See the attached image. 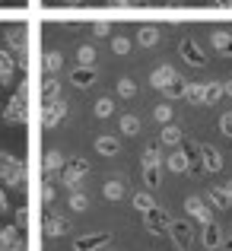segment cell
<instances>
[{
  "instance_id": "ffe728a7",
  "label": "cell",
  "mask_w": 232,
  "mask_h": 251,
  "mask_svg": "<svg viewBox=\"0 0 232 251\" xmlns=\"http://www.w3.org/2000/svg\"><path fill=\"white\" fill-rule=\"evenodd\" d=\"M111 235H83V239H77L74 242V248L77 251H89V248H111Z\"/></svg>"
},
{
  "instance_id": "7402d4cb",
  "label": "cell",
  "mask_w": 232,
  "mask_h": 251,
  "mask_svg": "<svg viewBox=\"0 0 232 251\" xmlns=\"http://www.w3.org/2000/svg\"><path fill=\"white\" fill-rule=\"evenodd\" d=\"M51 99H61V80L54 74L42 76V102H51Z\"/></svg>"
},
{
  "instance_id": "30bf717a",
  "label": "cell",
  "mask_w": 232,
  "mask_h": 251,
  "mask_svg": "<svg viewBox=\"0 0 232 251\" xmlns=\"http://www.w3.org/2000/svg\"><path fill=\"white\" fill-rule=\"evenodd\" d=\"M61 169H64V153H61V150H48V153L42 156L45 181H54V178H61Z\"/></svg>"
},
{
  "instance_id": "7a4b0ae2",
  "label": "cell",
  "mask_w": 232,
  "mask_h": 251,
  "mask_svg": "<svg viewBox=\"0 0 232 251\" xmlns=\"http://www.w3.org/2000/svg\"><path fill=\"white\" fill-rule=\"evenodd\" d=\"M0 184L13 191H26V162H19L10 153H0Z\"/></svg>"
},
{
  "instance_id": "5b68a950",
  "label": "cell",
  "mask_w": 232,
  "mask_h": 251,
  "mask_svg": "<svg viewBox=\"0 0 232 251\" xmlns=\"http://www.w3.org/2000/svg\"><path fill=\"white\" fill-rule=\"evenodd\" d=\"M89 175V159H74V162H64L61 169V184L67 191H79L83 178Z\"/></svg>"
},
{
  "instance_id": "8992f818",
  "label": "cell",
  "mask_w": 232,
  "mask_h": 251,
  "mask_svg": "<svg viewBox=\"0 0 232 251\" xmlns=\"http://www.w3.org/2000/svg\"><path fill=\"white\" fill-rule=\"evenodd\" d=\"M67 118V102L64 99H51V102H42V127L54 130L57 124Z\"/></svg>"
},
{
  "instance_id": "4316f807",
  "label": "cell",
  "mask_w": 232,
  "mask_h": 251,
  "mask_svg": "<svg viewBox=\"0 0 232 251\" xmlns=\"http://www.w3.org/2000/svg\"><path fill=\"white\" fill-rule=\"evenodd\" d=\"M137 45H140V48H156V45H159V29H156V25H140V32H137Z\"/></svg>"
},
{
  "instance_id": "b9f144b4",
  "label": "cell",
  "mask_w": 232,
  "mask_h": 251,
  "mask_svg": "<svg viewBox=\"0 0 232 251\" xmlns=\"http://www.w3.org/2000/svg\"><path fill=\"white\" fill-rule=\"evenodd\" d=\"M165 99H181V92H184V83L181 80H175V83H172V86H165Z\"/></svg>"
},
{
  "instance_id": "bcb514c9",
  "label": "cell",
  "mask_w": 232,
  "mask_h": 251,
  "mask_svg": "<svg viewBox=\"0 0 232 251\" xmlns=\"http://www.w3.org/2000/svg\"><path fill=\"white\" fill-rule=\"evenodd\" d=\"M6 210H10V201H6V191H3V188H0V216H3V213H6Z\"/></svg>"
},
{
  "instance_id": "9c48e42d",
  "label": "cell",
  "mask_w": 232,
  "mask_h": 251,
  "mask_svg": "<svg viewBox=\"0 0 232 251\" xmlns=\"http://www.w3.org/2000/svg\"><path fill=\"white\" fill-rule=\"evenodd\" d=\"M181 150L188 153V172L194 178H204V175H210L207 166H204V153H201V143L197 140H181Z\"/></svg>"
},
{
  "instance_id": "52a82bcc",
  "label": "cell",
  "mask_w": 232,
  "mask_h": 251,
  "mask_svg": "<svg viewBox=\"0 0 232 251\" xmlns=\"http://www.w3.org/2000/svg\"><path fill=\"white\" fill-rule=\"evenodd\" d=\"M184 213H188L194 223H201V226L213 223V207H210V203L204 201V197H197V194L184 197Z\"/></svg>"
},
{
  "instance_id": "60d3db41",
  "label": "cell",
  "mask_w": 232,
  "mask_h": 251,
  "mask_svg": "<svg viewBox=\"0 0 232 251\" xmlns=\"http://www.w3.org/2000/svg\"><path fill=\"white\" fill-rule=\"evenodd\" d=\"M54 197H57L54 184H51V181H45V188H42V203H45V207H51V203H54Z\"/></svg>"
},
{
  "instance_id": "74e56055",
  "label": "cell",
  "mask_w": 232,
  "mask_h": 251,
  "mask_svg": "<svg viewBox=\"0 0 232 251\" xmlns=\"http://www.w3.org/2000/svg\"><path fill=\"white\" fill-rule=\"evenodd\" d=\"M153 118H156L159 124H169V121H172V105H169V102L156 105V108H153Z\"/></svg>"
},
{
  "instance_id": "3957f363",
  "label": "cell",
  "mask_w": 232,
  "mask_h": 251,
  "mask_svg": "<svg viewBox=\"0 0 232 251\" xmlns=\"http://www.w3.org/2000/svg\"><path fill=\"white\" fill-rule=\"evenodd\" d=\"M26 99H29V86L26 80L16 86V92H13L10 105L3 108V121L6 124H26V115H29V108H26Z\"/></svg>"
},
{
  "instance_id": "6da1fadb",
  "label": "cell",
  "mask_w": 232,
  "mask_h": 251,
  "mask_svg": "<svg viewBox=\"0 0 232 251\" xmlns=\"http://www.w3.org/2000/svg\"><path fill=\"white\" fill-rule=\"evenodd\" d=\"M3 42H6V51L13 54V61H16V67L19 70L29 67V32H26V25H10L3 32Z\"/></svg>"
},
{
  "instance_id": "d6986e66",
  "label": "cell",
  "mask_w": 232,
  "mask_h": 251,
  "mask_svg": "<svg viewBox=\"0 0 232 251\" xmlns=\"http://www.w3.org/2000/svg\"><path fill=\"white\" fill-rule=\"evenodd\" d=\"M45 235L48 239H61V235H67L70 232V223L64 220V216H45Z\"/></svg>"
},
{
  "instance_id": "603a6c76",
  "label": "cell",
  "mask_w": 232,
  "mask_h": 251,
  "mask_svg": "<svg viewBox=\"0 0 232 251\" xmlns=\"http://www.w3.org/2000/svg\"><path fill=\"white\" fill-rule=\"evenodd\" d=\"M181 140H184V130L175 121L162 124V147H181Z\"/></svg>"
},
{
  "instance_id": "ab89813d",
  "label": "cell",
  "mask_w": 232,
  "mask_h": 251,
  "mask_svg": "<svg viewBox=\"0 0 232 251\" xmlns=\"http://www.w3.org/2000/svg\"><path fill=\"white\" fill-rule=\"evenodd\" d=\"M143 181H147V188H156L159 184V166H143Z\"/></svg>"
},
{
  "instance_id": "277c9868",
  "label": "cell",
  "mask_w": 232,
  "mask_h": 251,
  "mask_svg": "<svg viewBox=\"0 0 232 251\" xmlns=\"http://www.w3.org/2000/svg\"><path fill=\"white\" fill-rule=\"evenodd\" d=\"M165 235L172 239V245L181 248V251H188V248L197 245V235H194V229H191L188 220H172V223H169V232H165Z\"/></svg>"
},
{
  "instance_id": "f546056e",
  "label": "cell",
  "mask_w": 232,
  "mask_h": 251,
  "mask_svg": "<svg viewBox=\"0 0 232 251\" xmlns=\"http://www.w3.org/2000/svg\"><path fill=\"white\" fill-rule=\"evenodd\" d=\"M181 99H184L188 105H204V86H201V83H184Z\"/></svg>"
},
{
  "instance_id": "c3c4849f",
  "label": "cell",
  "mask_w": 232,
  "mask_h": 251,
  "mask_svg": "<svg viewBox=\"0 0 232 251\" xmlns=\"http://www.w3.org/2000/svg\"><path fill=\"white\" fill-rule=\"evenodd\" d=\"M223 188H226V194L232 197V178H229V181H226V184H223Z\"/></svg>"
},
{
  "instance_id": "ba28073f",
  "label": "cell",
  "mask_w": 232,
  "mask_h": 251,
  "mask_svg": "<svg viewBox=\"0 0 232 251\" xmlns=\"http://www.w3.org/2000/svg\"><path fill=\"white\" fill-rule=\"evenodd\" d=\"M169 223H172V216L165 213L162 207H156V203L143 213V229H147L150 235H165L169 232Z\"/></svg>"
},
{
  "instance_id": "9a60e30c",
  "label": "cell",
  "mask_w": 232,
  "mask_h": 251,
  "mask_svg": "<svg viewBox=\"0 0 232 251\" xmlns=\"http://www.w3.org/2000/svg\"><path fill=\"white\" fill-rule=\"evenodd\" d=\"M181 57L191 64V67H204V64H207V57H204V51L197 48L194 38H181Z\"/></svg>"
},
{
  "instance_id": "8fae6325",
  "label": "cell",
  "mask_w": 232,
  "mask_h": 251,
  "mask_svg": "<svg viewBox=\"0 0 232 251\" xmlns=\"http://www.w3.org/2000/svg\"><path fill=\"white\" fill-rule=\"evenodd\" d=\"M197 245H201L204 251L223 248V226H216V223H207V226H204V235L197 239Z\"/></svg>"
},
{
  "instance_id": "f907efd6",
  "label": "cell",
  "mask_w": 232,
  "mask_h": 251,
  "mask_svg": "<svg viewBox=\"0 0 232 251\" xmlns=\"http://www.w3.org/2000/svg\"><path fill=\"white\" fill-rule=\"evenodd\" d=\"M143 3H147V0H130V6H143Z\"/></svg>"
},
{
  "instance_id": "4fadbf2b",
  "label": "cell",
  "mask_w": 232,
  "mask_h": 251,
  "mask_svg": "<svg viewBox=\"0 0 232 251\" xmlns=\"http://www.w3.org/2000/svg\"><path fill=\"white\" fill-rule=\"evenodd\" d=\"M96 80H99V74H96V67H77L70 70V83L77 86V89H89V86H96Z\"/></svg>"
},
{
  "instance_id": "8d00e7d4",
  "label": "cell",
  "mask_w": 232,
  "mask_h": 251,
  "mask_svg": "<svg viewBox=\"0 0 232 251\" xmlns=\"http://www.w3.org/2000/svg\"><path fill=\"white\" fill-rule=\"evenodd\" d=\"M153 194H147V191H140V194H134V210H140V213H147L150 207H153Z\"/></svg>"
},
{
  "instance_id": "7bdbcfd3",
  "label": "cell",
  "mask_w": 232,
  "mask_h": 251,
  "mask_svg": "<svg viewBox=\"0 0 232 251\" xmlns=\"http://www.w3.org/2000/svg\"><path fill=\"white\" fill-rule=\"evenodd\" d=\"M220 134H223V137H232V111L220 115Z\"/></svg>"
},
{
  "instance_id": "5bb4252c",
  "label": "cell",
  "mask_w": 232,
  "mask_h": 251,
  "mask_svg": "<svg viewBox=\"0 0 232 251\" xmlns=\"http://www.w3.org/2000/svg\"><path fill=\"white\" fill-rule=\"evenodd\" d=\"M165 169L175 172V175H184L188 172V153H184L181 147H172V153H165Z\"/></svg>"
},
{
  "instance_id": "d590c367",
  "label": "cell",
  "mask_w": 232,
  "mask_h": 251,
  "mask_svg": "<svg viewBox=\"0 0 232 251\" xmlns=\"http://www.w3.org/2000/svg\"><path fill=\"white\" fill-rule=\"evenodd\" d=\"M118 96L121 99H134L137 96V83L130 80V76H121V80H118Z\"/></svg>"
},
{
  "instance_id": "816d5d0a",
  "label": "cell",
  "mask_w": 232,
  "mask_h": 251,
  "mask_svg": "<svg viewBox=\"0 0 232 251\" xmlns=\"http://www.w3.org/2000/svg\"><path fill=\"white\" fill-rule=\"evenodd\" d=\"M216 3H220V6H229V0H216Z\"/></svg>"
},
{
  "instance_id": "f5cc1de1",
  "label": "cell",
  "mask_w": 232,
  "mask_h": 251,
  "mask_svg": "<svg viewBox=\"0 0 232 251\" xmlns=\"http://www.w3.org/2000/svg\"><path fill=\"white\" fill-rule=\"evenodd\" d=\"M61 3H77V0H61Z\"/></svg>"
},
{
  "instance_id": "484cf974",
  "label": "cell",
  "mask_w": 232,
  "mask_h": 251,
  "mask_svg": "<svg viewBox=\"0 0 232 251\" xmlns=\"http://www.w3.org/2000/svg\"><path fill=\"white\" fill-rule=\"evenodd\" d=\"M102 197L105 201H111V203H118L124 197V181L121 178H111V181H105L102 184Z\"/></svg>"
},
{
  "instance_id": "d6a6232c",
  "label": "cell",
  "mask_w": 232,
  "mask_h": 251,
  "mask_svg": "<svg viewBox=\"0 0 232 251\" xmlns=\"http://www.w3.org/2000/svg\"><path fill=\"white\" fill-rule=\"evenodd\" d=\"M67 207L74 210V213H86V210H89V197H86L83 191H70V197H67Z\"/></svg>"
},
{
  "instance_id": "2e32d148",
  "label": "cell",
  "mask_w": 232,
  "mask_h": 251,
  "mask_svg": "<svg viewBox=\"0 0 232 251\" xmlns=\"http://www.w3.org/2000/svg\"><path fill=\"white\" fill-rule=\"evenodd\" d=\"M16 61H13V54H10V51H0V86H10L13 80H16Z\"/></svg>"
},
{
  "instance_id": "e0dca14e",
  "label": "cell",
  "mask_w": 232,
  "mask_h": 251,
  "mask_svg": "<svg viewBox=\"0 0 232 251\" xmlns=\"http://www.w3.org/2000/svg\"><path fill=\"white\" fill-rule=\"evenodd\" d=\"M201 153H204V166H207L210 175L223 172V153H220L216 147H210V143H201Z\"/></svg>"
},
{
  "instance_id": "ac0fdd59",
  "label": "cell",
  "mask_w": 232,
  "mask_h": 251,
  "mask_svg": "<svg viewBox=\"0 0 232 251\" xmlns=\"http://www.w3.org/2000/svg\"><path fill=\"white\" fill-rule=\"evenodd\" d=\"M10 248V251H19L26 248V242L19 239V229L16 226H0V251Z\"/></svg>"
},
{
  "instance_id": "f35d334b",
  "label": "cell",
  "mask_w": 232,
  "mask_h": 251,
  "mask_svg": "<svg viewBox=\"0 0 232 251\" xmlns=\"http://www.w3.org/2000/svg\"><path fill=\"white\" fill-rule=\"evenodd\" d=\"M111 51H115V54H128L130 51V38L128 35H115L111 38Z\"/></svg>"
},
{
  "instance_id": "836d02e7",
  "label": "cell",
  "mask_w": 232,
  "mask_h": 251,
  "mask_svg": "<svg viewBox=\"0 0 232 251\" xmlns=\"http://www.w3.org/2000/svg\"><path fill=\"white\" fill-rule=\"evenodd\" d=\"M223 99V83H207L204 86V105H216Z\"/></svg>"
},
{
  "instance_id": "4dcf8cb0",
  "label": "cell",
  "mask_w": 232,
  "mask_h": 251,
  "mask_svg": "<svg viewBox=\"0 0 232 251\" xmlns=\"http://www.w3.org/2000/svg\"><path fill=\"white\" fill-rule=\"evenodd\" d=\"M96 57H99V51L92 48V45H79V48H77V64H79V67H92Z\"/></svg>"
},
{
  "instance_id": "44dd1931",
  "label": "cell",
  "mask_w": 232,
  "mask_h": 251,
  "mask_svg": "<svg viewBox=\"0 0 232 251\" xmlns=\"http://www.w3.org/2000/svg\"><path fill=\"white\" fill-rule=\"evenodd\" d=\"M210 45L216 48V54L220 57H232V35L226 29H216L213 35H210Z\"/></svg>"
},
{
  "instance_id": "7dc6e473",
  "label": "cell",
  "mask_w": 232,
  "mask_h": 251,
  "mask_svg": "<svg viewBox=\"0 0 232 251\" xmlns=\"http://www.w3.org/2000/svg\"><path fill=\"white\" fill-rule=\"evenodd\" d=\"M223 96H229V99H232V80H229V83H223Z\"/></svg>"
},
{
  "instance_id": "1f68e13d",
  "label": "cell",
  "mask_w": 232,
  "mask_h": 251,
  "mask_svg": "<svg viewBox=\"0 0 232 251\" xmlns=\"http://www.w3.org/2000/svg\"><path fill=\"white\" fill-rule=\"evenodd\" d=\"M143 166H162V159H165V153H162V147H153V143H150V147H143Z\"/></svg>"
},
{
  "instance_id": "ee69618b",
  "label": "cell",
  "mask_w": 232,
  "mask_h": 251,
  "mask_svg": "<svg viewBox=\"0 0 232 251\" xmlns=\"http://www.w3.org/2000/svg\"><path fill=\"white\" fill-rule=\"evenodd\" d=\"M13 226H16V229H26V226H29V210H26V207L16 210V223H13Z\"/></svg>"
},
{
  "instance_id": "681fc988",
  "label": "cell",
  "mask_w": 232,
  "mask_h": 251,
  "mask_svg": "<svg viewBox=\"0 0 232 251\" xmlns=\"http://www.w3.org/2000/svg\"><path fill=\"white\" fill-rule=\"evenodd\" d=\"M111 3H118V6H130V0H111Z\"/></svg>"
},
{
  "instance_id": "e575fe53",
  "label": "cell",
  "mask_w": 232,
  "mask_h": 251,
  "mask_svg": "<svg viewBox=\"0 0 232 251\" xmlns=\"http://www.w3.org/2000/svg\"><path fill=\"white\" fill-rule=\"evenodd\" d=\"M111 111H115V102H111V99H96V105H92V115H96V118H108L111 115Z\"/></svg>"
},
{
  "instance_id": "f1b7e54d",
  "label": "cell",
  "mask_w": 232,
  "mask_h": 251,
  "mask_svg": "<svg viewBox=\"0 0 232 251\" xmlns=\"http://www.w3.org/2000/svg\"><path fill=\"white\" fill-rule=\"evenodd\" d=\"M118 127H121V134L124 137H137V134H140V118H137V115H121V121H118Z\"/></svg>"
},
{
  "instance_id": "f6af8a7d",
  "label": "cell",
  "mask_w": 232,
  "mask_h": 251,
  "mask_svg": "<svg viewBox=\"0 0 232 251\" xmlns=\"http://www.w3.org/2000/svg\"><path fill=\"white\" fill-rule=\"evenodd\" d=\"M108 32H111L108 23H92V35H96V38H105Z\"/></svg>"
},
{
  "instance_id": "83f0119b",
  "label": "cell",
  "mask_w": 232,
  "mask_h": 251,
  "mask_svg": "<svg viewBox=\"0 0 232 251\" xmlns=\"http://www.w3.org/2000/svg\"><path fill=\"white\" fill-rule=\"evenodd\" d=\"M42 67H45V74H61V67H64V57H61V51H45L42 54Z\"/></svg>"
},
{
  "instance_id": "cb8c5ba5",
  "label": "cell",
  "mask_w": 232,
  "mask_h": 251,
  "mask_svg": "<svg viewBox=\"0 0 232 251\" xmlns=\"http://www.w3.org/2000/svg\"><path fill=\"white\" fill-rule=\"evenodd\" d=\"M207 203L213 210H229L232 207V197L226 194V188H210L207 191Z\"/></svg>"
},
{
  "instance_id": "db71d44e",
  "label": "cell",
  "mask_w": 232,
  "mask_h": 251,
  "mask_svg": "<svg viewBox=\"0 0 232 251\" xmlns=\"http://www.w3.org/2000/svg\"><path fill=\"white\" fill-rule=\"evenodd\" d=\"M229 6H232V0H229Z\"/></svg>"
},
{
  "instance_id": "d4e9b609",
  "label": "cell",
  "mask_w": 232,
  "mask_h": 251,
  "mask_svg": "<svg viewBox=\"0 0 232 251\" xmlns=\"http://www.w3.org/2000/svg\"><path fill=\"white\" fill-rule=\"evenodd\" d=\"M96 153H102V156H118V153H121V143H118V137H108V134L96 137Z\"/></svg>"
},
{
  "instance_id": "7c38bea8",
  "label": "cell",
  "mask_w": 232,
  "mask_h": 251,
  "mask_svg": "<svg viewBox=\"0 0 232 251\" xmlns=\"http://www.w3.org/2000/svg\"><path fill=\"white\" fill-rule=\"evenodd\" d=\"M178 80V74H175V67L172 64H159V67L150 74V83H153V89H165V86H172Z\"/></svg>"
}]
</instances>
